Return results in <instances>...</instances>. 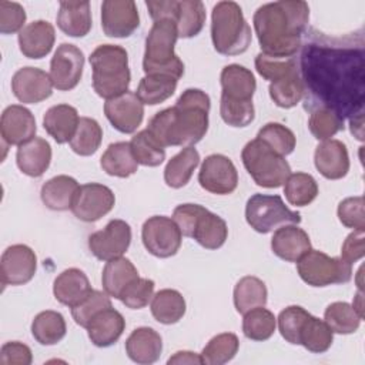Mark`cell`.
Returning <instances> with one entry per match:
<instances>
[{
  "label": "cell",
  "instance_id": "6da1fadb",
  "mask_svg": "<svg viewBox=\"0 0 365 365\" xmlns=\"http://www.w3.org/2000/svg\"><path fill=\"white\" fill-rule=\"evenodd\" d=\"M301 78L311 106L327 107L342 118L362 115L365 100V53L358 46L324 37L307 43L301 53Z\"/></svg>",
  "mask_w": 365,
  "mask_h": 365
},
{
  "label": "cell",
  "instance_id": "7a4b0ae2",
  "mask_svg": "<svg viewBox=\"0 0 365 365\" xmlns=\"http://www.w3.org/2000/svg\"><path fill=\"white\" fill-rule=\"evenodd\" d=\"M309 7L302 0H279L262 4L254 13V30L261 53L271 57H294L302 44Z\"/></svg>",
  "mask_w": 365,
  "mask_h": 365
},
{
  "label": "cell",
  "instance_id": "3957f363",
  "mask_svg": "<svg viewBox=\"0 0 365 365\" xmlns=\"http://www.w3.org/2000/svg\"><path fill=\"white\" fill-rule=\"evenodd\" d=\"M210 96L200 88H187L175 106L158 111L147 130L165 147H192L208 130Z\"/></svg>",
  "mask_w": 365,
  "mask_h": 365
},
{
  "label": "cell",
  "instance_id": "277c9868",
  "mask_svg": "<svg viewBox=\"0 0 365 365\" xmlns=\"http://www.w3.org/2000/svg\"><path fill=\"white\" fill-rule=\"evenodd\" d=\"M93 68V88L97 96L110 100L128 91L131 73L128 54L117 44H100L90 54Z\"/></svg>",
  "mask_w": 365,
  "mask_h": 365
},
{
  "label": "cell",
  "instance_id": "5b68a950",
  "mask_svg": "<svg viewBox=\"0 0 365 365\" xmlns=\"http://www.w3.org/2000/svg\"><path fill=\"white\" fill-rule=\"evenodd\" d=\"M211 38L217 53L238 56L251 44V27L235 1H218L211 14Z\"/></svg>",
  "mask_w": 365,
  "mask_h": 365
},
{
  "label": "cell",
  "instance_id": "8992f818",
  "mask_svg": "<svg viewBox=\"0 0 365 365\" xmlns=\"http://www.w3.org/2000/svg\"><path fill=\"white\" fill-rule=\"evenodd\" d=\"M178 38L177 24L163 19L154 21L145 38L143 70L145 76L164 74L180 80L184 74V63L175 54L174 47Z\"/></svg>",
  "mask_w": 365,
  "mask_h": 365
},
{
  "label": "cell",
  "instance_id": "52a82bcc",
  "mask_svg": "<svg viewBox=\"0 0 365 365\" xmlns=\"http://www.w3.org/2000/svg\"><path fill=\"white\" fill-rule=\"evenodd\" d=\"M173 220L182 235L194 238L207 250H218L227 241V222L200 204H180L174 208Z\"/></svg>",
  "mask_w": 365,
  "mask_h": 365
},
{
  "label": "cell",
  "instance_id": "ba28073f",
  "mask_svg": "<svg viewBox=\"0 0 365 365\" xmlns=\"http://www.w3.org/2000/svg\"><path fill=\"white\" fill-rule=\"evenodd\" d=\"M241 160L255 184L264 188H278L284 185L291 174V167L285 157L275 153L258 138L244 145Z\"/></svg>",
  "mask_w": 365,
  "mask_h": 365
},
{
  "label": "cell",
  "instance_id": "9c48e42d",
  "mask_svg": "<svg viewBox=\"0 0 365 365\" xmlns=\"http://www.w3.org/2000/svg\"><path fill=\"white\" fill-rule=\"evenodd\" d=\"M245 220L254 231L268 234L282 225L299 224L301 215L289 210L279 195L254 194L247 201Z\"/></svg>",
  "mask_w": 365,
  "mask_h": 365
},
{
  "label": "cell",
  "instance_id": "30bf717a",
  "mask_svg": "<svg viewBox=\"0 0 365 365\" xmlns=\"http://www.w3.org/2000/svg\"><path fill=\"white\" fill-rule=\"evenodd\" d=\"M297 271L301 279L311 287L345 284L352 278L351 264L317 250H309L297 261Z\"/></svg>",
  "mask_w": 365,
  "mask_h": 365
},
{
  "label": "cell",
  "instance_id": "8fae6325",
  "mask_svg": "<svg viewBox=\"0 0 365 365\" xmlns=\"http://www.w3.org/2000/svg\"><path fill=\"white\" fill-rule=\"evenodd\" d=\"M141 240L151 255L157 258H170L178 252L182 234L173 218L153 215L143 224Z\"/></svg>",
  "mask_w": 365,
  "mask_h": 365
},
{
  "label": "cell",
  "instance_id": "7c38bea8",
  "mask_svg": "<svg viewBox=\"0 0 365 365\" xmlns=\"http://www.w3.org/2000/svg\"><path fill=\"white\" fill-rule=\"evenodd\" d=\"M84 53L74 44L63 43L57 47L50 61V78L60 91L73 90L81 80Z\"/></svg>",
  "mask_w": 365,
  "mask_h": 365
},
{
  "label": "cell",
  "instance_id": "4fadbf2b",
  "mask_svg": "<svg viewBox=\"0 0 365 365\" xmlns=\"http://www.w3.org/2000/svg\"><path fill=\"white\" fill-rule=\"evenodd\" d=\"M114 204L115 197L111 188L98 182H87L80 185L71 211L80 221L94 222L107 215Z\"/></svg>",
  "mask_w": 365,
  "mask_h": 365
},
{
  "label": "cell",
  "instance_id": "5bb4252c",
  "mask_svg": "<svg viewBox=\"0 0 365 365\" xmlns=\"http://www.w3.org/2000/svg\"><path fill=\"white\" fill-rule=\"evenodd\" d=\"M131 244V227L124 220H111L108 224L88 237V248L100 261H110L128 250Z\"/></svg>",
  "mask_w": 365,
  "mask_h": 365
},
{
  "label": "cell",
  "instance_id": "9a60e30c",
  "mask_svg": "<svg viewBox=\"0 0 365 365\" xmlns=\"http://www.w3.org/2000/svg\"><path fill=\"white\" fill-rule=\"evenodd\" d=\"M200 185L217 195H227L235 191L238 185V173L234 163L224 154H211L205 157L198 173Z\"/></svg>",
  "mask_w": 365,
  "mask_h": 365
},
{
  "label": "cell",
  "instance_id": "2e32d148",
  "mask_svg": "<svg viewBox=\"0 0 365 365\" xmlns=\"http://www.w3.org/2000/svg\"><path fill=\"white\" fill-rule=\"evenodd\" d=\"M140 26L137 4L133 0H106L101 4V29L108 37H130Z\"/></svg>",
  "mask_w": 365,
  "mask_h": 365
},
{
  "label": "cell",
  "instance_id": "e0dca14e",
  "mask_svg": "<svg viewBox=\"0 0 365 365\" xmlns=\"http://www.w3.org/2000/svg\"><path fill=\"white\" fill-rule=\"evenodd\" d=\"M37 269L34 251L24 244H14L4 250L0 261L3 285H24L33 279Z\"/></svg>",
  "mask_w": 365,
  "mask_h": 365
},
{
  "label": "cell",
  "instance_id": "ac0fdd59",
  "mask_svg": "<svg viewBox=\"0 0 365 365\" xmlns=\"http://www.w3.org/2000/svg\"><path fill=\"white\" fill-rule=\"evenodd\" d=\"M104 114L117 131L131 134L143 123L144 104L140 101L135 93L125 91L118 97L106 100Z\"/></svg>",
  "mask_w": 365,
  "mask_h": 365
},
{
  "label": "cell",
  "instance_id": "d6986e66",
  "mask_svg": "<svg viewBox=\"0 0 365 365\" xmlns=\"http://www.w3.org/2000/svg\"><path fill=\"white\" fill-rule=\"evenodd\" d=\"M50 74L37 67H21L11 78V91L23 104H37L53 94Z\"/></svg>",
  "mask_w": 365,
  "mask_h": 365
},
{
  "label": "cell",
  "instance_id": "ffe728a7",
  "mask_svg": "<svg viewBox=\"0 0 365 365\" xmlns=\"http://www.w3.org/2000/svg\"><path fill=\"white\" fill-rule=\"evenodd\" d=\"M36 131V118L29 108L20 104L4 108L0 120V134L6 145H21L34 138Z\"/></svg>",
  "mask_w": 365,
  "mask_h": 365
},
{
  "label": "cell",
  "instance_id": "44dd1931",
  "mask_svg": "<svg viewBox=\"0 0 365 365\" xmlns=\"http://www.w3.org/2000/svg\"><path fill=\"white\" fill-rule=\"evenodd\" d=\"M314 164L327 180H341L349 171V155L346 145L339 140L319 143L314 153Z\"/></svg>",
  "mask_w": 365,
  "mask_h": 365
},
{
  "label": "cell",
  "instance_id": "7402d4cb",
  "mask_svg": "<svg viewBox=\"0 0 365 365\" xmlns=\"http://www.w3.org/2000/svg\"><path fill=\"white\" fill-rule=\"evenodd\" d=\"M56 41V31L51 23L46 20H36L24 26L19 33V47L27 58H43L46 57Z\"/></svg>",
  "mask_w": 365,
  "mask_h": 365
},
{
  "label": "cell",
  "instance_id": "603a6c76",
  "mask_svg": "<svg viewBox=\"0 0 365 365\" xmlns=\"http://www.w3.org/2000/svg\"><path fill=\"white\" fill-rule=\"evenodd\" d=\"M90 341L98 348H107L115 344L125 329L124 317L113 307L97 312L87 325Z\"/></svg>",
  "mask_w": 365,
  "mask_h": 365
},
{
  "label": "cell",
  "instance_id": "cb8c5ba5",
  "mask_svg": "<svg viewBox=\"0 0 365 365\" xmlns=\"http://www.w3.org/2000/svg\"><path fill=\"white\" fill-rule=\"evenodd\" d=\"M272 252L288 262H297L311 250L308 234L295 224L282 225L275 230L271 238Z\"/></svg>",
  "mask_w": 365,
  "mask_h": 365
},
{
  "label": "cell",
  "instance_id": "d4e9b609",
  "mask_svg": "<svg viewBox=\"0 0 365 365\" xmlns=\"http://www.w3.org/2000/svg\"><path fill=\"white\" fill-rule=\"evenodd\" d=\"M125 352L135 364H154L163 352V339L160 334L150 327L135 328L125 341Z\"/></svg>",
  "mask_w": 365,
  "mask_h": 365
},
{
  "label": "cell",
  "instance_id": "484cf974",
  "mask_svg": "<svg viewBox=\"0 0 365 365\" xmlns=\"http://www.w3.org/2000/svg\"><path fill=\"white\" fill-rule=\"evenodd\" d=\"M19 170L29 177H41L51 163V147L47 140L34 137L19 145L16 153Z\"/></svg>",
  "mask_w": 365,
  "mask_h": 365
},
{
  "label": "cell",
  "instance_id": "4316f807",
  "mask_svg": "<svg viewBox=\"0 0 365 365\" xmlns=\"http://www.w3.org/2000/svg\"><path fill=\"white\" fill-rule=\"evenodd\" d=\"M221 97L235 101H252L257 90V81L251 70L240 64H228L222 68L221 76Z\"/></svg>",
  "mask_w": 365,
  "mask_h": 365
},
{
  "label": "cell",
  "instance_id": "83f0119b",
  "mask_svg": "<svg viewBox=\"0 0 365 365\" xmlns=\"http://www.w3.org/2000/svg\"><path fill=\"white\" fill-rule=\"evenodd\" d=\"M91 292L87 275L78 268H68L58 274L53 284L54 298L70 308L80 304Z\"/></svg>",
  "mask_w": 365,
  "mask_h": 365
},
{
  "label": "cell",
  "instance_id": "f1b7e54d",
  "mask_svg": "<svg viewBox=\"0 0 365 365\" xmlns=\"http://www.w3.org/2000/svg\"><path fill=\"white\" fill-rule=\"evenodd\" d=\"M78 113L70 104H57L50 107L43 115L44 130L57 144L70 143L78 127Z\"/></svg>",
  "mask_w": 365,
  "mask_h": 365
},
{
  "label": "cell",
  "instance_id": "f546056e",
  "mask_svg": "<svg viewBox=\"0 0 365 365\" xmlns=\"http://www.w3.org/2000/svg\"><path fill=\"white\" fill-rule=\"evenodd\" d=\"M178 37L191 38L201 33L205 23V7L200 0H171V16Z\"/></svg>",
  "mask_w": 365,
  "mask_h": 365
},
{
  "label": "cell",
  "instance_id": "4dcf8cb0",
  "mask_svg": "<svg viewBox=\"0 0 365 365\" xmlns=\"http://www.w3.org/2000/svg\"><path fill=\"white\" fill-rule=\"evenodd\" d=\"M88 1H61L57 13L58 29L70 37H84L91 30Z\"/></svg>",
  "mask_w": 365,
  "mask_h": 365
},
{
  "label": "cell",
  "instance_id": "1f68e13d",
  "mask_svg": "<svg viewBox=\"0 0 365 365\" xmlns=\"http://www.w3.org/2000/svg\"><path fill=\"white\" fill-rule=\"evenodd\" d=\"M78 188L80 185L76 178L61 174L43 184L40 197L47 208L53 211H67L71 210Z\"/></svg>",
  "mask_w": 365,
  "mask_h": 365
},
{
  "label": "cell",
  "instance_id": "d6a6232c",
  "mask_svg": "<svg viewBox=\"0 0 365 365\" xmlns=\"http://www.w3.org/2000/svg\"><path fill=\"white\" fill-rule=\"evenodd\" d=\"M138 277L140 275L134 264L128 258L118 257L107 261V264L104 265L101 274V284L104 291L110 297L120 299L124 289Z\"/></svg>",
  "mask_w": 365,
  "mask_h": 365
},
{
  "label": "cell",
  "instance_id": "836d02e7",
  "mask_svg": "<svg viewBox=\"0 0 365 365\" xmlns=\"http://www.w3.org/2000/svg\"><path fill=\"white\" fill-rule=\"evenodd\" d=\"M100 165L108 175L118 178H127L137 173L138 168L131 145L127 141L110 144L100 158Z\"/></svg>",
  "mask_w": 365,
  "mask_h": 365
},
{
  "label": "cell",
  "instance_id": "e575fe53",
  "mask_svg": "<svg viewBox=\"0 0 365 365\" xmlns=\"http://www.w3.org/2000/svg\"><path fill=\"white\" fill-rule=\"evenodd\" d=\"M269 97L281 108L295 107L305 94L299 68H294L269 83Z\"/></svg>",
  "mask_w": 365,
  "mask_h": 365
},
{
  "label": "cell",
  "instance_id": "d590c367",
  "mask_svg": "<svg viewBox=\"0 0 365 365\" xmlns=\"http://www.w3.org/2000/svg\"><path fill=\"white\" fill-rule=\"evenodd\" d=\"M200 164V153L194 147H185L175 154L165 165L164 181L171 188H181L188 184L194 170Z\"/></svg>",
  "mask_w": 365,
  "mask_h": 365
},
{
  "label": "cell",
  "instance_id": "8d00e7d4",
  "mask_svg": "<svg viewBox=\"0 0 365 365\" xmlns=\"http://www.w3.org/2000/svg\"><path fill=\"white\" fill-rule=\"evenodd\" d=\"M185 299L177 289H160L151 298V314L160 324L171 325L178 322L185 314Z\"/></svg>",
  "mask_w": 365,
  "mask_h": 365
},
{
  "label": "cell",
  "instance_id": "74e56055",
  "mask_svg": "<svg viewBox=\"0 0 365 365\" xmlns=\"http://www.w3.org/2000/svg\"><path fill=\"white\" fill-rule=\"evenodd\" d=\"M67 332L64 317L57 311H41L31 322V335L40 345H56Z\"/></svg>",
  "mask_w": 365,
  "mask_h": 365
},
{
  "label": "cell",
  "instance_id": "f35d334b",
  "mask_svg": "<svg viewBox=\"0 0 365 365\" xmlns=\"http://www.w3.org/2000/svg\"><path fill=\"white\" fill-rule=\"evenodd\" d=\"M267 297L268 291L264 281L257 277L247 275L242 277L234 288V307L237 312L245 314L252 308L265 307Z\"/></svg>",
  "mask_w": 365,
  "mask_h": 365
},
{
  "label": "cell",
  "instance_id": "ab89813d",
  "mask_svg": "<svg viewBox=\"0 0 365 365\" xmlns=\"http://www.w3.org/2000/svg\"><path fill=\"white\" fill-rule=\"evenodd\" d=\"M178 80L164 74L144 76L137 87V97L143 104L155 106L168 100L177 88Z\"/></svg>",
  "mask_w": 365,
  "mask_h": 365
},
{
  "label": "cell",
  "instance_id": "60d3db41",
  "mask_svg": "<svg viewBox=\"0 0 365 365\" xmlns=\"http://www.w3.org/2000/svg\"><path fill=\"white\" fill-rule=\"evenodd\" d=\"M334 341V332L328 324L314 315H309L299 334V345L314 354L327 352Z\"/></svg>",
  "mask_w": 365,
  "mask_h": 365
},
{
  "label": "cell",
  "instance_id": "b9f144b4",
  "mask_svg": "<svg viewBox=\"0 0 365 365\" xmlns=\"http://www.w3.org/2000/svg\"><path fill=\"white\" fill-rule=\"evenodd\" d=\"M284 194L291 205L305 207L317 198L318 184L311 174L294 173L284 182Z\"/></svg>",
  "mask_w": 365,
  "mask_h": 365
},
{
  "label": "cell",
  "instance_id": "7bdbcfd3",
  "mask_svg": "<svg viewBox=\"0 0 365 365\" xmlns=\"http://www.w3.org/2000/svg\"><path fill=\"white\" fill-rule=\"evenodd\" d=\"M277 327V318L274 314L264 308L257 307L244 314L242 319V332L245 338L251 341H267L269 339Z\"/></svg>",
  "mask_w": 365,
  "mask_h": 365
},
{
  "label": "cell",
  "instance_id": "ee69618b",
  "mask_svg": "<svg viewBox=\"0 0 365 365\" xmlns=\"http://www.w3.org/2000/svg\"><path fill=\"white\" fill-rule=\"evenodd\" d=\"M101 140H103L101 125L94 118L81 117L78 121L77 131L70 141V147L76 154L81 157H88V155H93L100 148Z\"/></svg>",
  "mask_w": 365,
  "mask_h": 365
},
{
  "label": "cell",
  "instance_id": "f6af8a7d",
  "mask_svg": "<svg viewBox=\"0 0 365 365\" xmlns=\"http://www.w3.org/2000/svg\"><path fill=\"white\" fill-rule=\"evenodd\" d=\"M131 151L138 164L145 167H157L165 160V148L145 128L138 131L130 141Z\"/></svg>",
  "mask_w": 365,
  "mask_h": 365
},
{
  "label": "cell",
  "instance_id": "bcb514c9",
  "mask_svg": "<svg viewBox=\"0 0 365 365\" xmlns=\"http://www.w3.org/2000/svg\"><path fill=\"white\" fill-rule=\"evenodd\" d=\"M238 348V336L232 332H222L208 341L201 352V358L207 365H222L235 356Z\"/></svg>",
  "mask_w": 365,
  "mask_h": 365
},
{
  "label": "cell",
  "instance_id": "7dc6e473",
  "mask_svg": "<svg viewBox=\"0 0 365 365\" xmlns=\"http://www.w3.org/2000/svg\"><path fill=\"white\" fill-rule=\"evenodd\" d=\"M324 321L335 334H352L358 331L362 318L348 302H332L324 312Z\"/></svg>",
  "mask_w": 365,
  "mask_h": 365
},
{
  "label": "cell",
  "instance_id": "c3c4849f",
  "mask_svg": "<svg viewBox=\"0 0 365 365\" xmlns=\"http://www.w3.org/2000/svg\"><path fill=\"white\" fill-rule=\"evenodd\" d=\"M308 127L311 134L321 141L329 140L336 133L345 128L344 118L338 113L327 107H318L312 110L309 115Z\"/></svg>",
  "mask_w": 365,
  "mask_h": 365
},
{
  "label": "cell",
  "instance_id": "681fc988",
  "mask_svg": "<svg viewBox=\"0 0 365 365\" xmlns=\"http://www.w3.org/2000/svg\"><path fill=\"white\" fill-rule=\"evenodd\" d=\"M257 138L282 157L291 154L297 144L294 133L279 123H267L262 128H259Z\"/></svg>",
  "mask_w": 365,
  "mask_h": 365
},
{
  "label": "cell",
  "instance_id": "f907efd6",
  "mask_svg": "<svg viewBox=\"0 0 365 365\" xmlns=\"http://www.w3.org/2000/svg\"><path fill=\"white\" fill-rule=\"evenodd\" d=\"M309 315L311 314L299 305H289L282 309L278 315V329L281 336L292 345H299V334Z\"/></svg>",
  "mask_w": 365,
  "mask_h": 365
},
{
  "label": "cell",
  "instance_id": "816d5d0a",
  "mask_svg": "<svg viewBox=\"0 0 365 365\" xmlns=\"http://www.w3.org/2000/svg\"><path fill=\"white\" fill-rule=\"evenodd\" d=\"M113 307L110 295L104 291L91 289V292L76 307L71 308V317L74 322L83 328H87L91 318L104 308Z\"/></svg>",
  "mask_w": 365,
  "mask_h": 365
},
{
  "label": "cell",
  "instance_id": "f5cc1de1",
  "mask_svg": "<svg viewBox=\"0 0 365 365\" xmlns=\"http://www.w3.org/2000/svg\"><path fill=\"white\" fill-rule=\"evenodd\" d=\"M220 114L225 124L231 127H247L255 118L252 101H235L221 97Z\"/></svg>",
  "mask_w": 365,
  "mask_h": 365
},
{
  "label": "cell",
  "instance_id": "db71d44e",
  "mask_svg": "<svg viewBox=\"0 0 365 365\" xmlns=\"http://www.w3.org/2000/svg\"><path fill=\"white\" fill-rule=\"evenodd\" d=\"M255 68L261 77L268 80L269 83L282 77L294 68H298V64L294 57H271L264 53H259L255 57Z\"/></svg>",
  "mask_w": 365,
  "mask_h": 365
},
{
  "label": "cell",
  "instance_id": "11a10c76",
  "mask_svg": "<svg viewBox=\"0 0 365 365\" xmlns=\"http://www.w3.org/2000/svg\"><path fill=\"white\" fill-rule=\"evenodd\" d=\"M154 281L148 278L138 277L135 281H133L121 294L120 301L131 309H141L145 305H148L150 299L154 295Z\"/></svg>",
  "mask_w": 365,
  "mask_h": 365
},
{
  "label": "cell",
  "instance_id": "9f6ffc18",
  "mask_svg": "<svg viewBox=\"0 0 365 365\" xmlns=\"http://www.w3.org/2000/svg\"><path fill=\"white\" fill-rule=\"evenodd\" d=\"M338 218L346 228L365 230L364 197H348L338 205Z\"/></svg>",
  "mask_w": 365,
  "mask_h": 365
},
{
  "label": "cell",
  "instance_id": "6f0895ef",
  "mask_svg": "<svg viewBox=\"0 0 365 365\" xmlns=\"http://www.w3.org/2000/svg\"><path fill=\"white\" fill-rule=\"evenodd\" d=\"M26 10L20 3L16 1H0V33L1 34H13L20 33L26 23Z\"/></svg>",
  "mask_w": 365,
  "mask_h": 365
},
{
  "label": "cell",
  "instance_id": "680465c9",
  "mask_svg": "<svg viewBox=\"0 0 365 365\" xmlns=\"http://www.w3.org/2000/svg\"><path fill=\"white\" fill-rule=\"evenodd\" d=\"M31 361V349L23 342L10 341L0 349V365H30Z\"/></svg>",
  "mask_w": 365,
  "mask_h": 365
},
{
  "label": "cell",
  "instance_id": "91938a15",
  "mask_svg": "<svg viewBox=\"0 0 365 365\" xmlns=\"http://www.w3.org/2000/svg\"><path fill=\"white\" fill-rule=\"evenodd\" d=\"M365 254V230H354L344 241L341 258L348 264H355Z\"/></svg>",
  "mask_w": 365,
  "mask_h": 365
},
{
  "label": "cell",
  "instance_id": "94428289",
  "mask_svg": "<svg viewBox=\"0 0 365 365\" xmlns=\"http://www.w3.org/2000/svg\"><path fill=\"white\" fill-rule=\"evenodd\" d=\"M167 364H204L202 362V358L201 355L195 354V352H191V351H178L175 352L173 356L168 358Z\"/></svg>",
  "mask_w": 365,
  "mask_h": 365
},
{
  "label": "cell",
  "instance_id": "6125c7cd",
  "mask_svg": "<svg viewBox=\"0 0 365 365\" xmlns=\"http://www.w3.org/2000/svg\"><path fill=\"white\" fill-rule=\"evenodd\" d=\"M364 120V114L362 115H356V117H352L349 118V124H351V133L358 138V140H362L364 138V134H362V121Z\"/></svg>",
  "mask_w": 365,
  "mask_h": 365
},
{
  "label": "cell",
  "instance_id": "be15d7a7",
  "mask_svg": "<svg viewBox=\"0 0 365 365\" xmlns=\"http://www.w3.org/2000/svg\"><path fill=\"white\" fill-rule=\"evenodd\" d=\"M354 309L358 312V315L361 318H364V302H362V291L359 289L358 294L355 295V299H354V304H352Z\"/></svg>",
  "mask_w": 365,
  "mask_h": 365
}]
</instances>
